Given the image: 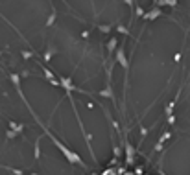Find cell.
I'll list each match as a JSON object with an SVG mask.
<instances>
[{
	"mask_svg": "<svg viewBox=\"0 0 190 175\" xmlns=\"http://www.w3.org/2000/svg\"><path fill=\"white\" fill-rule=\"evenodd\" d=\"M116 61H118L124 68H127V59H126V55H124V50H122V48L116 52Z\"/></svg>",
	"mask_w": 190,
	"mask_h": 175,
	"instance_id": "cell-1",
	"label": "cell"
},
{
	"mask_svg": "<svg viewBox=\"0 0 190 175\" xmlns=\"http://www.w3.org/2000/svg\"><path fill=\"white\" fill-rule=\"evenodd\" d=\"M159 15H161V11H159V9H153V11H150V13H146L144 17L148 18V20H152V18H157Z\"/></svg>",
	"mask_w": 190,
	"mask_h": 175,
	"instance_id": "cell-2",
	"label": "cell"
},
{
	"mask_svg": "<svg viewBox=\"0 0 190 175\" xmlns=\"http://www.w3.org/2000/svg\"><path fill=\"white\" fill-rule=\"evenodd\" d=\"M115 46H116V41H115V39H111V41H109V44H107L109 52H113V50H115Z\"/></svg>",
	"mask_w": 190,
	"mask_h": 175,
	"instance_id": "cell-3",
	"label": "cell"
},
{
	"mask_svg": "<svg viewBox=\"0 0 190 175\" xmlns=\"http://www.w3.org/2000/svg\"><path fill=\"white\" fill-rule=\"evenodd\" d=\"M118 32H120V33H127V30L124 28V26H118Z\"/></svg>",
	"mask_w": 190,
	"mask_h": 175,
	"instance_id": "cell-4",
	"label": "cell"
},
{
	"mask_svg": "<svg viewBox=\"0 0 190 175\" xmlns=\"http://www.w3.org/2000/svg\"><path fill=\"white\" fill-rule=\"evenodd\" d=\"M100 30H102V32H109L111 28H109V26H100Z\"/></svg>",
	"mask_w": 190,
	"mask_h": 175,
	"instance_id": "cell-5",
	"label": "cell"
},
{
	"mask_svg": "<svg viewBox=\"0 0 190 175\" xmlns=\"http://www.w3.org/2000/svg\"><path fill=\"white\" fill-rule=\"evenodd\" d=\"M22 57H24V59H30V52H22Z\"/></svg>",
	"mask_w": 190,
	"mask_h": 175,
	"instance_id": "cell-6",
	"label": "cell"
}]
</instances>
